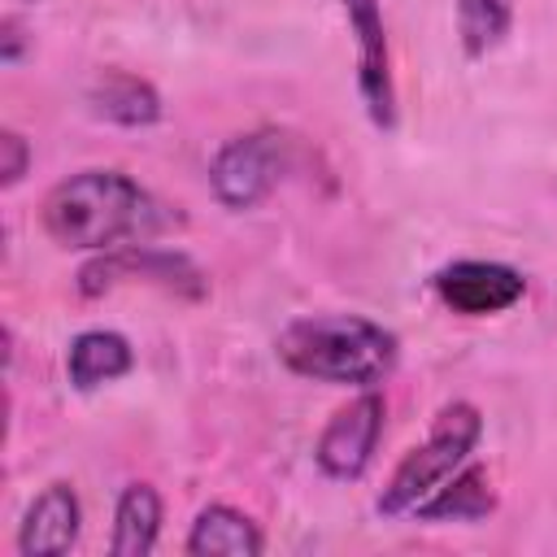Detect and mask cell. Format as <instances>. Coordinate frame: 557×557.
Instances as JSON below:
<instances>
[{"instance_id": "30bf717a", "label": "cell", "mask_w": 557, "mask_h": 557, "mask_svg": "<svg viewBox=\"0 0 557 557\" xmlns=\"http://www.w3.org/2000/svg\"><path fill=\"white\" fill-rule=\"evenodd\" d=\"M135 370V348L126 335L117 331H104V326H91V331H78L70 339V352H65V374H70V387L74 392H96L104 383H117Z\"/></svg>"}, {"instance_id": "4fadbf2b", "label": "cell", "mask_w": 557, "mask_h": 557, "mask_svg": "<svg viewBox=\"0 0 557 557\" xmlns=\"http://www.w3.org/2000/svg\"><path fill=\"white\" fill-rule=\"evenodd\" d=\"M161 540V492L144 479L126 483L113 505V531L109 553L113 557H148Z\"/></svg>"}, {"instance_id": "277c9868", "label": "cell", "mask_w": 557, "mask_h": 557, "mask_svg": "<svg viewBox=\"0 0 557 557\" xmlns=\"http://www.w3.org/2000/svg\"><path fill=\"white\" fill-rule=\"evenodd\" d=\"M292 165H296V139L278 126H257V131L231 135L213 152L209 187L226 209L244 213V209H257L287 178Z\"/></svg>"}, {"instance_id": "9c48e42d", "label": "cell", "mask_w": 557, "mask_h": 557, "mask_svg": "<svg viewBox=\"0 0 557 557\" xmlns=\"http://www.w3.org/2000/svg\"><path fill=\"white\" fill-rule=\"evenodd\" d=\"M83 535V505L70 483H48L22 513L17 553L22 557H61Z\"/></svg>"}, {"instance_id": "9a60e30c", "label": "cell", "mask_w": 557, "mask_h": 557, "mask_svg": "<svg viewBox=\"0 0 557 557\" xmlns=\"http://www.w3.org/2000/svg\"><path fill=\"white\" fill-rule=\"evenodd\" d=\"M509 35V4L505 0H457V39L470 61L487 57Z\"/></svg>"}, {"instance_id": "e0dca14e", "label": "cell", "mask_w": 557, "mask_h": 557, "mask_svg": "<svg viewBox=\"0 0 557 557\" xmlns=\"http://www.w3.org/2000/svg\"><path fill=\"white\" fill-rule=\"evenodd\" d=\"M22 52H26V26L9 13V17L0 22V61H4V65H17Z\"/></svg>"}, {"instance_id": "7a4b0ae2", "label": "cell", "mask_w": 557, "mask_h": 557, "mask_svg": "<svg viewBox=\"0 0 557 557\" xmlns=\"http://www.w3.org/2000/svg\"><path fill=\"white\" fill-rule=\"evenodd\" d=\"M274 352L300 379L379 387L400 361V339L366 313H305L278 331Z\"/></svg>"}, {"instance_id": "8992f818", "label": "cell", "mask_w": 557, "mask_h": 557, "mask_svg": "<svg viewBox=\"0 0 557 557\" xmlns=\"http://www.w3.org/2000/svg\"><path fill=\"white\" fill-rule=\"evenodd\" d=\"M383 418H387V400L374 387H361L348 405H339L326 418V426L313 444L318 470L335 483H357L374 461V448L383 440Z\"/></svg>"}, {"instance_id": "2e32d148", "label": "cell", "mask_w": 557, "mask_h": 557, "mask_svg": "<svg viewBox=\"0 0 557 557\" xmlns=\"http://www.w3.org/2000/svg\"><path fill=\"white\" fill-rule=\"evenodd\" d=\"M30 157H35V152H30V139H26L22 131L4 126V131H0V187H4V191L26 178Z\"/></svg>"}, {"instance_id": "8fae6325", "label": "cell", "mask_w": 557, "mask_h": 557, "mask_svg": "<svg viewBox=\"0 0 557 557\" xmlns=\"http://www.w3.org/2000/svg\"><path fill=\"white\" fill-rule=\"evenodd\" d=\"M183 548L191 557H261L265 553V535L244 509L213 500V505H205L196 513Z\"/></svg>"}, {"instance_id": "7c38bea8", "label": "cell", "mask_w": 557, "mask_h": 557, "mask_svg": "<svg viewBox=\"0 0 557 557\" xmlns=\"http://www.w3.org/2000/svg\"><path fill=\"white\" fill-rule=\"evenodd\" d=\"M87 104L96 117L113 122V126H152L161 122L165 104H161V91L139 78V74H126V70H109L100 74L91 87H87Z\"/></svg>"}, {"instance_id": "6da1fadb", "label": "cell", "mask_w": 557, "mask_h": 557, "mask_svg": "<svg viewBox=\"0 0 557 557\" xmlns=\"http://www.w3.org/2000/svg\"><path fill=\"white\" fill-rule=\"evenodd\" d=\"M39 222L52 244L78 252H117L152 244L183 226V213L122 170L91 165L48 187Z\"/></svg>"}, {"instance_id": "52a82bcc", "label": "cell", "mask_w": 557, "mask_h": 557, "mask_svg": "<svg viewBox=\"0 0 557 557\" xmlns=\"http://www.w3.org/2000/svg\"><path fill=\"white\" fill-rule=\"evenodd\" d=\"M339 13L348 17L352 44H357V91L366 104V117L379 131H396V78H392V48H387V26H383V4L379 0H335Z\"/></svg>"}, {"instance_id": "ba28073f", "label": "cell", "mask_w": 557, "mask_h": 557, "mask_svg": "<svg viewBox=\"0 0 557 557\" xmlns=\"http://www.w3.org/2000/svg\"><path fill=\"white\" fill-rule=\"evenodd\" d=\"M431 292L444 309H453L461 318H492V313L513 309L527 296V278H522V270H513L505 261L461 257L431 274Z\"/></svg>"}, {"instance_id": "5bb4252c", "label": "cell", "mask_w": 557, "mask_h": 557, "mask_svg": "<svg viewBox=\"0 0 557 557\" xmlns=\"http://www.w3.org/2000/svg\"><path fill=\"white\" fill-rule=\"evenodd\" d=\"M492 509H496V492H492L487 470L479 461H466L453 479H444L413 509V518L418 522H483Z\"/></svg>"}, {"instance_id": "5b68a950", "label": "cell", "mask_w": 557, "mask_h": 557, "mask_svg": "<svg viewBox=\"0 0 557 557\" xmlns=\"http://www.w3.org/2000/svg\"><path fill=\"white\" fill-rule=\"evenodd\" d=\"M157 283L161 292H174V296H187V300H200L205 296V274L200 265L187 257V252H174V248H152V244H139V248H117V252H96V261H87L78 270V292L83 296H100L117 283Z\"/></svg>"}, {"instance_id": "3957f363", "label": "cell", "mask_w": 557, "mask_h": 557, "mask_svg": "<svg viewBox=\"0 0 557 557\" xmlns=\"http://www.w3.org/2000/svg\"><path fill=\"white\" fill-rule=\"evenodd\" d=\"M479 440H483V413H479V405H470V400L444 405V409L435 413L426 440L413 444V448L400 457V466L392 470V479H387V487L379 492L374 509H379L383 518H413V509H418L444 479H453V474L470 461V453L479 448Z\"/></svg>"}]
</instances>
